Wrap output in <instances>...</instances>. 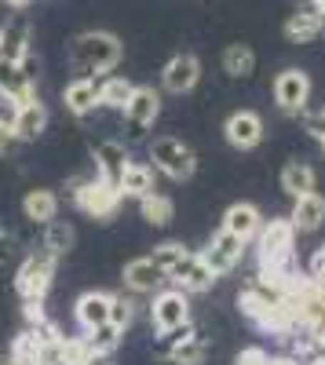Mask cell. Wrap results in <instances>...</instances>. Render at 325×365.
Segmentation results:
<instances>
[{
  "mask_svg": "<svg viewBox=\"0 0 325 365\" xmlns=\"http://www.w3.org/2000/svg\"><path fill=\"white\" fill-rule=\"evenodd\" d=\"M121 41L106 29H88V34H77L73 44H70V63L81 77L88 73H110L117 63H121Z\"/></svg>",
  "mask_w": 325,
  "mask_h": 365,
  "instance_id": "obj_1",
  "label": "cell"
},
{
  "mask_svg": "<svg viewBox=\"0 0 325 365\" xmlns=\"http://www.w3.org/2000/svg\"><path fill=\"white\" fill-rule=\"evenodd\" d=\"M70 197L73 205L84 212V216H92V220H110L117 216V208H121V190H113L106 187V182L99 175H81L70 182Z\"/></svg>",
  "mask_w": 325,
  "mask_h": 365,
  "instance_id": "obj_2",
  "label": "cell"
},
{
  "mask_svg": "<svg viewBox=\"0 0 325 365\" xmlns=\"http://www.w3.org/2000/svg\"><path fill=\"white\" fill-rule=\"evenodd\" d=\"M256 241V256L259 267H292V249H296V230L289 220H271L263 223Z\"/></svg>",
  "mask_w": 325,
  "mask_h": 365,
  "instance_id": "obj_3",
  "label": "cell"
},
{
  "mask_svg": "<svg viewBox=\"0 0 325 365\" xmlns=\"http://www.w3.org/2000/svg\"><path fill=\"white\" fill-rule=\"evenodd\" d=\"M150 161H154V165H150L154 172H161V175H168V179H175V182L190 179L194 168H197L194 150H190L183 139H175V135H161V139L150 143Z\"/></svg>",
  "mask_w": 325,
  "mask_h": 365,
  "instance_id": "obj_4",
  "label": "cell"
},
{
  "mask_svg": "<svg viewBox=\"0 0 325 365\" xmlns=\"http://www.w3.org/2000/svg\"><path fill=\"white\" fill-rule=\"evenodd\" d=\"M55 263H58V256H55L51 249H44V245H41L37 252H29V256L22 259L19 274H15L19 296H22V299H44L48 289H51V278H55Z\"/></svg>",
  "mask_w": 325,
  "mask_h": 365,
  "instance_id": "obj_5",
  "label": "cell"
},
{
  "mask_svg": "<svg viewBox=\"0 0 325 365\" xmlns=\"http://www.w3.org/2000/svg\"><path fill=\"white\" fill-rule=\"evenodd\" d=\"M125 125H128V135L132 139H143L146 132L154 128V120L161 117V96L154 88H146V84H135L132 91V99L125 103Z\"/></svg>",
  "mask_w": 325,
  "mask_h": 365,
  "instance_id": "obj_6",
  "label": "cell"
},
{
  "mask_svg": "<svg viewBox=\"0 0 325 365\" xmlns=\"http://www.w3.org/2000/svg\"><path fill=\"white\" fill-rule=\"evenodd\" d=\"M190 322V296L183 289H161L150 303V325L158 332H172L175 325Z\"/></svg>",
  "mask_w": 325,
  "mask_h": 365,
  "instance_id": "obj_7",
  "label": "cell"
},
{
  "mask_svg": "<svg viewBox=\"0 0 325 365\" xmlns=\"http://www.w3.org/2000/svg\"><path fill=\"white\" fill-rule=\"evenodd\" d=\"M205 263H209V270L216 274V278H223V274H230L234 267L242 263V256H245V241L242 237H234V234H227L223 227L212 234V241L205 245L201 252H197Z\"/></svg>",
  "mask_w": 325,
  "mask_h": 365,
  "instance_id": "obj_8",
  "label": "cell"
},
{
  "mask_svg": "<svg viewBox=\"0 0 325 365\" xmlns=\"http://www.w3.org/2000/svg\"><path fill=\"white\" fill-rule=\"evenodd\" d=\"M274 103L282 113H304L311 103V77L304 70H282L274 77Z\"/></svg>",
  "mask_w": 325,
  "mask_h": 365,
  "instance_id": "obj_9",
  "label": "cell"
},
{
  "mask_svg": "<svg viewBox=\"0 0 325 365\" xmlns=\"http://www.w3.org/2000/svg\"><path fill=\"white\" fill-rule=\"evenodd\" d=\"M165 282H172L175 289H183V292L190 296V292H205V289H212V285H216V274L209 270V263H205L197 252H187L180 263H175V267L165 274Z\"/></svg>",
  "mask_w": 325,
  "mask_h": 365,
  "instance_id": "obj_10",
  "label": "cell"
},
{
  "mask_svg": "<svg viewBox=\"0 0 325 365\" xmlns=\"http://www.w3.org/2000/svg\"><path fill=\"white\" fill-rule=\"evenodd\" d=\"M92 154H96V175L106 182V187L121 190V175H125V168H128V161H132V154L125 150V143L103 139V143H96Z\"/></svg>",
  "mask_w": 325,
  "mask_h": 365,
  "instance_id": "obj_11",
  "label": "cell"
},
{
  "mask_svg": "<svg viewBox=\"0 0 325 365\" xmlns=\"http://www.w3.org/2000/svg\"><path fill=\"white\" fill-rule=\"evenodd\" d=\"M223 135L234 150H256L263 143V117L252 110H234L223 120Z\"/></svg>",
  "mask_w": 325,
  "mask_h": 365,
  "instance_id": "obj_12",
  "label": "cell"
},
{
  "mask_svg": "<svg viewBox=\"0 0 325 365\" xmlns=\"http://www.w3.org/2000/svg\"><path fill=\"white\" fill-rule=\"evenodd\" d=\"M197 81H201V63L190 51L172 55L165 63V70H161V84H165V91H172V96H187Z\"/></svg>",
  "mask_w": 325,
  "mask_h": 365,
  "instance_id": "obj_13",
  "label": "cell"
},
{
  "mask_svg": "<svg viewBox=\"0 0 325 365\" xmlns=\"http://www.w3.org/2000/svg\"><path fill=\"white\" fill-rule=\"evenodd\" d=\"M29 19L26 15H11L4 26H0V63H22L29 55Z\"/></svg>",
  "mask_w": 325,
  "mask_h": 365,
  "instance_id": "obj_14",
  "label": "cell"
},
{
  "mask_svg": "<svg viewBox=\"0 0 325 365\" xmlns=\"http://www.w3.org/2000/svg\"><path fill=\"white\" fill-rule=\"evenodd\" d=\"M289 223L296 234H314L325 223V197L318 190L292 197V212H289Z\"/></svg>",
  "mask_w": 325,
  "mask_h": 365,
  "instance_id": "obj_15",
  "label": "cell"
},
{
  "mask_svg": "<svg viewBox=\"0 0 325 365\" xmlns=\"http://www.w3.org/2000/svg\"><path fill=\"white\" fill-rule=\"evenodd\" d=\"M110 303H113V292H81L77 303H73V318L77 325L88 332V329H99L110 322Z\"/></svg>",
  "mask_w": 325,
  "mask_h": 365,
  "instance_id": "obj_16",
  "label": "cell"
},
{
  "mask_svg": "<svg viewBox=\"0 0 325 365\" xmlns=\"http://www.w3.org/2000/svg\"><path fill=\"white\" fill-rule=\"evenodd\" d=\"M44 128H48V106H44L41 99L15 106V113H11V132H15L19 143H33Z\"/></svg>",
  "mask_w": 325,
  "mask_h": 365,
  "instance_id": "obj_17",
  "label": "cell"
},
{
  "mask_svg": "<svg viewBox=\"0 0 325 365\" xmlns=\"http://www.w3.org/2000/svg\"><path fill=\"white\" fill-rule=\"evenodd\" d=\"M259 227H263V216H259V208L249 205V201H238V205H230L223 212V230L234 234V237H242L245 245L259 234Z\"/></svg>",
  "mask_w": 325,
  "mask_h": 365,
  "instance_id": "obj_18",
  "label": "cell"
},
{
  "mask_svg": "<svg viewBox=\"0 0 325 365\" xmlns=\"http://www.w3.org/2000/svg\"><path fill=\"white\" fill-rule=\"evenodd\" d=\"M63 103L73 117H84L99 106V81L96 77H73L66 88H63Z\"/></svg>",
  "mask_w": 325,
  "mask_h": 365,
  "instance_id": "obj_19",
  "label": "cell"
},
{
  "mask_svg": "<svg viewBox=\"0 0 325 365\" xmlns=\"http://www.w3.org/2000/svg\"><path fill=\"white\" fill-rule=\"evenodd\" d=\"M165 285V274L154 267V259L150 256H143V259H132V263H125V289L128 292H158Z\"/></svg>",
  "mask_w": 325,
  "mask_h": 365,
  "instance_id": "obj_20",
  "label": "cell"
},
{
  "mask_svg": "<svg viewBox=\"0 0 325 365\" xmlns=\"http://www.w3.org/2000/svg\"><path fill=\"white\" fill-rule=\"evenodd\" d=\"M285 41L289 44H311V41H318L321 34H325V26H321V15L318 11H311V8H300L296 15H289L285 19Z\"/></svg>",
  "mask_w": 325,
  "mask_h": 365,
  "instance_id": "obj_21",
  "label": "cell"
},
{
  "mask_svg": "<svg viewBox=\"0 0 325 365\" xmlns=\"http://www.w3.org/2000/svg\"><path fill=\"white\" fill-rule=\"evenodd\" d=\"M158 190V175L154 168L146 165V161H128L125 175H121V197H146V194H154Z\"/></svg>",
  "mask_w": 325,
  "mask_h": 365,
  "instance_id": "obj_22",
  "label": "cell"
},
{
  "mask_svg": "<svg viewBox=\"0 0 325 365\" xmlns=\"http://www.w3.org/2000/svg\"><path fill=\"white\" fill-rule=\"evenodd\" d=\"M22 212H26L29 223H44V227H48V223L58 216V197H55V190H44V187L29 190V194L22 197Z\"/></svg>",
  "mask_w": 325,
  "mask_h": 365,
  "instance_id": "obj_23",
  "label": "cell"
},
{
  "mask_svg": "<svg viewBox=\"0 0 325 365\" xmlns=\"http://www.w3.org/2000/svg\"><path fill=\"white\" fill-rule=\"evenodd\" d=\"M314 182H318V175H314V168H311L307 161H289V165L282 168V190H285L289 197L311 194Z\"/></svg>",
  "mask_w": 325,
  "mask_h": 365,
  "instance_id": "obj_24",
  "label": "cell"
},
{
  "mask_svg": "<svg viewBox=\"0 0 325 365\" xmlns=\"http://www.w3.org/2000/svg\"><path fill=\"white\" fill-rule=\"evenodd\" d=\"M274 303H278V296H271V292H263L259 285H249V289H242L238 292V311L249 318V322H263V318H267V311L274 307Z\"/></svg>",
  "mask_w": 325,
  "mask_h": 365,
  "instance_id": "obj_25",
  "label": "cell"
},
{
  "mask_svg": "<svg viewBox=\"0 0 325 365\" xmlns=\"http://www.w3.org/2000/svg\"><path fill=\"white\" fill-rule=\"evenodd\" d=\"M209 351H212L209 340L197 332V336H190V340H183V344H172V347L161 351V354L168 358V365H201L205 358H209Z\"/></svg>",
  "mask_w": 325,
  "mask_h": 365,
  "instance_id": "obj_26",
  "label": "cell"
},
{
  "mask_svg": "<svg viewBox=\"0 0 325 365\" xmlns=\"http://www.w3.org/2000/svg\"><path fill=\"white\" fill-rule=\"evenodd\" d=\"M121 336H125V332L113 329V325L106 322V325H99V329H88V332H84V344H88V351H92V358H110L117 347H121Z\"/></svg>",
  "mask_w": 325,
  "mask_h": 365,
  "instance_id": "obj_27",
  "label": "cell"
},
{
  "mask_svg": "<svg viewBox=\"0 0 325 365\" xmlns=\"http://www.w3.org/2000/svg\"><path fill=\"white\" fill-rule=\"evenodd\" d=\"M139 212H143V220H146V223H154V227H168V223H172V216H175V205H172V197H168V194L154 190V194L139 197Z\"/></svg>",
  "mask_w": 325,
  "mask_h": 365,
  "instance_id": "obj_28",
  "label": "cell"
},
{
  "mask_svg": "<svg viewBox=\"0 0 325 365\" xmlns=\"http://www.w3.org/2000/svg\"><path fill=\"white\" fill-rule=\"evenodd\" d=\"M256 70V55L249 44H227L223 51V73L227 77H252Z\"/></svg>",
  "mask_w": 325,
  "mask_h": 365,
  "instance_id": "obj_29",
  "label": "cell"
},
{
  "mask_svg": "<svg viewBox=\"0 0 325 365\" xmlns=\"http://www.w3.org/2000/svg\"><path fill=\"white\" fill-rule=\"evenodd\" d=\"M135 84L125 81V77H103L99 81V106H110V110H125V103L132 99Z\"/></svg>",
  "mask_w": 325,
  "mask_h": 365,
  "instance_id": "obj_30",
  "label": "cell"
},
{
  "mask_svg": "<svg viewBox=\"0 0 325 365\" xmlns=\"http://www.w3.org/2000/svg\"><path fill=\"white\" fill-rule=\"evenodd\" d=\"M70 245H73V227L66 220H51L48 234H44V249H51L55 256H66Z\"/></svg>",
  "mask_w": 325,
  "mask_h": 365,
  "instance_id": "obj_31",
  "label": "cell"
},
{
  "mask_svg": "<svg viewBox=\"0 0 325 365\" xmlns=\"http://www.w3.org/2000/svg\"><path fill=\"white\" fill-rule=\"evenodd\" d=\"M11 365H44L41 344H37L33 336H29V332L15 336V344H11Z\"/></svg>",
  "mask_w": 325,
  "mask_h": 365,
  "instance_id": "obj_32",
  "label": "cell"
},
{
  "mask_svg": "<svg viewBox=\"0 0 325 365\" xmlns=\"http://www.w3.org/2000/svg\"><path fill=\"white\" fill-rule=\"evenodd\" d=\"M187 252H190V249H183L180 241H161V245L154 249V256H150V259H154V267H158L161 274H168L175 263H180V259L187 256Z\"/></svg>",
  "mask_w": 325,
  "mask_h": 365,
  "instance_id": "obj_33",
  "label": "cell"
},
{
  "mask_svg": "<svg viewBox=\"0 0 325 365\" xmlns=\"http://www.w3.org/2000/svg\"><path fill=\"white\" fill-rule=\"evenodd\" d=\"M132 322H135V299L132 296H113V303H110V325L125 332Z\"/></svg>",
  "mask_w": 325,
  "mask_h": 365,
  "instance_id": "obj_34",
  "label": "cell"
},
{
  "mask_svg": "<svg viewBox=\"0 0 325 365\" xmlns=\"http://www.w3.org/2000/svg\"><path fill=\"white\" fill-rule=\"evenodd\" d=\"M300 125H304V132H307L311 139L325 143V110H304V113H300Z\"/></svg>",
  "mask_w": 325,
  "mask_h": 365,
  "instance_id": "obj_35",
  "label": "cell"
},
{
  "mask_svg": "<svg viewBox=\"0 0 325 365\" xmlns=\"http://www.w3.org/2000/svg\"><path fill=\"white\" fill-rule=\"evenodd\" d=\"M267 351H263V347H245L238 358H234V365H267Z\"/></svg>",
  "mask_w": 325,
  "mask_h": 365,
  "instance_id": "obj_36",
  "label": "cell"
},
{
  "mask_svg": "<svg viewBox=\"0 0 325 365\" xmlns=\"http://www.w3.org/2000/svg\"><path fill=\"white\" fill-rule=\"evenodd\" d=\"M15 132H11V120L8 117H0V154H11V150H15Z\"/></svg>",
  "mask_w": 325,
  "mask_h": 365,
  "instance_id": "obj_37",
  "label": "cell"
},
{
  "mask_svg": "<svg viewBox=\"0 0 325 365\" xmlns=\"http://www.w3.org/2000/svg\"><path fill=\"white\" fill-rule=\"evenodd\" d=\"M48 314H44V299H26V322L29 325H37V322H44Z\"/></svg>",
  "mask_w": 325,
  "mask_h": 365,
  "instance_id": "obj_38",
  "label": "cell"
},
{
  "mask_svg": "<svg viewBox=\"0 0 325 365\" xmlns=\"http://www.w3.org/2000/svg\"><path fill=\"white\" fill-rule=\"evenodd\" d=\"M11 252H15V249H11V237H8L4 230H0V263H8V259H11Z\"/></svg>",
  "mask_w": 325,
  "mask_h": 365,
  "instance_id": "obj_39",
  "label": "cell"
},
{
  "mask_svg": "<svg viewBox=\"0 0 325 365\" xmlns=\"http://www.w3.org/2000/svg\"><path fill=\"white\" fill-rule=\"evenodd\" d=\"M4 4H11V8H26L29 0H4Z\"/></svg>",
  "mask_w": 325,
  "mask_h": 365,
  "instance_id": "obj_40",
  "label": "cell"
},
{
  "mask_svg": "<svg viewBox=\"0 0 325 365\" xmlns=\"http://www.w3.org/2000/svg\"><path fill=\"white\" fill-rule=\"evenodd\" d=\"M88 365H113V361H110V358H92Z\"/></svg>",
  "mask_w": 325,
  "mask_h": 365,
  "instance_id": "obj_41",
  "label": "cell"
},
{
  "mask_svg": "<svg viewBox=\"0 0 325 365\" xmlns=\"http://www.w3.org/2000/svg\"><path fill=\"white\" fill-rule=\"evenodd\" d=\"M321 154H325V143H321Z\"/></svg>",
  "mask_w": 325,
  "mask_h": 365,
  "instance_id": "obj_42",
  "label": "cell"
}]
</instances>
